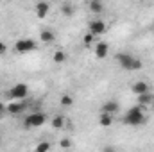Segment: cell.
Returning a JSON list of instances; mask_svg holds the SVG:
<instances>
[{"label": "cell", "instance_id": "13", "mask_svg": "<svg viewBox=\"0 0 154 152\" xmlns=\"http://www.w3.org/2000/svg\"><path fill=\"white\" fill-rule=\"evenodd\" d=\"M99 123H100V127H109V125L113 123V116H111V114H106V113H100Z\"/></svg>", "mask_w": 154, "mask_h": 152}, {"label": "cell", "instance_id": "1", "mask_svg": "<svg viewBox=\"0 0 154 152\" xmlns=\"http://www.w3.org/2000/svg\"><path fill=\"white\" fill-rule=\"evenodd\" d=\"M124 123L133 125V127H138V125L145 123V113L142 111L140 106H134V108L127 109V113L124 114Z\"/></svg>", "mask_w": 154, "mask_h": 152}, {"label": "cell", "instance_id": "4", "mask_svg": "<svg viewBox=\"0 0 154 152\" xmlns=\"http://www.w3.org/2000/svg\"><path fill=\"white\" fill-rule=\"evenodd\" d=\"M45 120H47V118H45V114L43 113H32V114H27L23 125H25L27 129H32V127H39V125H43Z\"/></svg>", "mask_w": 154, "mask_h": 152}, {"label": "cell", "instance_id": "12", "mask_svg": "<svg viewBox=\"0 0 154 152\" xmlns=\"http://www.w3.org/2000/svg\"><path fill=\"white\" fill-rule=\"evenodd\" d=\"M23 104L22 102H11V104H7V113L9 114H18L23 111Z\"/></svg>", "mask_w": 154, "mask_h": 152}, {"label": "cell", "instance_id": "9", "mask_svg": "<svg viewBox=\"0 0 154 152\" xmlns=\"http://www.w3.org/2000/svg\"><path fill=\"white\" fill-rule=\"evenodd\" d=\"M131 90H133L134 95H143V93H149V84H147L145 81H138V82L133 84Z\"/></svg>", "mask_w": 154, "mask_h": 152}, {"label": "cell", "instance_id": "5", "mask_svg": "<svg viewBox=\"0 0 154 152\" xmlns=\"http://www.w3.org/2000/svg\"><path fill=\"white\" fill-rule=\"evenodd\" d=\"M14 48L20 52V54H25V52H31V50H36V43L34 39H18Z\"/></svg>", "mask_w": 154, "mask_h": 152}, {"label": "cell", "instance_id": "18", "mask_svg": "<svg viewBox=\"0 0 154 152\" xmlns=\"http://www.w3.org/2000/svg\"><path fill=\"white\" fill-rule=\"evenodd\" d=\"M54 61H56V63H65V61H66V54H65L63 50H56V52H54Z\"/></svg>", "mask_w": 154, "mask_h": 152}, {"label": "cell", "instance_id": "26", "mask_svg": "<svg viewBox=\"0 0 154 152\" xmlns=\"http://www.w3.org/2000/svg\"><path fill=\"white\" fill-rule=\"evenodd\" d=\"M152 106H154V102H152Z\"/></svg>", "mask_w": 154, "mask_h": 152}, {"label": "cell", "instance_id": "24", "mask_svg": "<svg viewBox=\"0 0 154 152\" xmlns=\"http://www.w3.org/2000/svg\"><path fill=\"white\" fill-rule=\"evenodd\" d=\"M7 52V45L4 41H0V54H5Z\"/></svg>", "mask_w": 154, "mask_h": 152}, {"label": "cell", "instance_id": "10", "mask_svg": "<svg viewBox=\"0 0 154 152\" xmlns=\"http://www.w3.org/2000/svg\"><path fill=\"white\" fill-rule=\"evenodd\" d=\"M118 109H120V108H118V104H116L115 100H106L104 106H102V113L111 114V116H113L115 113H118Z\"/></svg>", "mask_w": 154, "mask_h": 152}, {"label": "cell", "instance_id": "25", "mask_svg": "<svg viewBox=\"0 0 154 152\" xmlns=\"http://www.w3.org/2000/svg\"><path fill=\"white\" fill-rule=\"evenodd\" d=\"M5 111H7V106L0 102V114H4V113H5Z\"/></svg>", "mask_w": 154, "mask_h": 152}, {"label": "cell", "instance_id": "17", "mask_svg": "<svg viewBox=\"0 0 154 152\" xmlns=\"http://www.w3.org/2000/svg\"><path fill=\"white\" fill-rule=\"evenodd\" d=\"M61 13H63L65 16H72V14H74V5H72L70 2H63V4H61Z\"/></svg>", "mask_w": 154, "mask_h": 152}, {"label": "cell", "instance_id": "16", "mask_svg": "<svg viewBox=\"0 0 154 152\" xmlns=\"http://www.w3.org/2000/svg\"><path fill=\"white\" fill-rule=\"evenodd\" d=\"M63 125H65V116L63 114H56L52 118V127L54 129H63Z\"/></svg>", "mask_w": 154, "mask_h": 152}, {"label": "cell", "instance_id": "22", "mask_svg": "<svg viewBox=\"0 0 154 152\" xmlns=\"http://www.w3.org/2000/svg\"><path fill=\"white\" fill-rule=\"evenodd\" d=\"M59 145H61V149H70V147H72V141H70L68 138H63V140L59 141Z\"/></svg>", "mask_w": 154, "mask_h": 152}, {"label": "cell", "instance_id": "11", "mask_svg": "<svg viewBox=\"0 0 154 152\" xmlns=\"http://www.w3.org/2000/svg\"><path fill=\"white\" fill-rule=\"evenodd\" d=\"M54 39H56V36H54V32H52L50 29H43V31L39 32V41H41V43L50 45V43H54Z\"/></svg>", "mask_w": 154, "mask_h": 152}, {"label": "cell", "instance_id": "7", "mask_svg": "<svg viewBox=\"0 0 154 152\" xmlns=\"http://www.w3.org/2000/svg\"><path fill=\"white\" fill-rule=\"evenodd\" d=\"M108 52H109V45L106 41H100L95 45V57L97 59H104L108 56Z\"/></svg>", "mask_w": 154, "mask_h": 152}, {"label": "cell", "instance_id": "19", "mask_svg": "<svg viewBox=\"0 0 154 152\" xmlns=\"http://www.w3.org/2000/svg\"><path fill=\"white\" fill-rule=\"evenodd\" d=\"M59 102H61V106L68 108V106H72V104H74V99H72V95H61Z\"/></svg>", "mask_w": 154, "mask_h": 152}, {"label": "cell", "instance_id": "3", "mask_svg": "<svg viewBox=\"0 0 154 152\" xmlns=\"http://www.w3.org/2000/svg\"><path fill=\"white\" fill-rule=\"evenodd\" d=\"M27 93H29V86H27L25 82H18V84H14V86L7 91L9 99H13V100H16V102L23 100V99L27 97Z\"/></svg>", "mask_w": 154, "mask_h": 152}, {"label": "cell", "instance_id": "21", "mask_svg": "<svg viewBox=\"0 0 154 152\" xmlns=\"http://www.w3.org/2000/svg\"><path fill=\"white\" fill-rule=\"evenodd\" d=\"M82 41H84V45H86V47H90V45H91V43L95 41V36H93L91 32H88V34H86V36L82 38Z\"/></svg>", "mask_w": 154, "mask_h": 152}, {"label": "cell", "instance_id": "20", "mask_svg": "<svg viewBox=\"0 0 154 152\" xmlns=\"http://www.w3.org/2000/svg\"><path fill=\"white\" fill-rule=\"evenodd\" d=\"M50 150V143L48 141H41V143H38V147L34 149V152H48Z\"/></svg>", "mask_w": 154, "mask_h": 152}, {"label": "cell", "instance_id": "14", "mask_svg": "<svg viewBox=\"0 0 154 152\" xmlns=\"http://www.w3.org/2000/svg\"><path fill=\"white\" fill-rule=\"evenodd\" d=\"M88 7H90V11H91V13H95V14H99V13H102V11H104V5H102L99 0H91V2L88 4Z\"/></svg>", "mask_w": 154, "mask_h": 152}, {"label": "cell", "instance_id": "15", "mask_svg": "<svg viewBox=\"0 0 154 152\" xmlns=\"http://www.w3.org/2000/svg\"><path fill=\"white\" fill-rule=\"evenodd\" d=\"M138 102H140V106H149V104H152L154 102V97L151 95V93L138 95Z\"/></svg>", "mask_w": 154, "mask_h": 152}, {"label": "cell", "instance_id": "8", "mask_svg": "<svg viewBox=\"0 0 154 152\" xmlns=\"http://www.w3.org/2000/svg\"><path fill=\"white\" fill-rule=\"evenodd\" d=\"M48 11H50V4L48 2H38L34 5V13H36L38 18H45L48 14Z\"/></svg>", "mask_w": 154, "mask_h": 152}, {"label": "cell", "instance_id": "6", "mask_svg": "<svg viewBox=\"0 0 154 152\" xmlns=\"http://www.w3.org/2000/svg\"><path fill=\"white\" fill-rule=\"evenodd\" d=\"M108 31V25L104 20H91L90 22V32L93 36H99V34H104Z\"/></svg>", "mask_w": 154, "mask_h": 152}, {"label": "cell", "instance_id": "2", "mask_svg": "<svg viewBox=\"0 0 154 152\" xmlns=\"http://www.w3.org/2000/svg\"><path fill=\"white\" fill-rule=\"evenodd\" d=\"M116 61H118V65L124 68V70H140L142 68V61L140 59H136L134 56H131V54H118L116 56Z\"/></svg>", "mask_w": 154, "mask_h": 152}, {"label": "cell", "instance_id": "23", "mask_svg": "<svg viewBox=\"0 0 154 152\" xmlns=\"http://www.w3.org/2000/svg\"><path fill=\"white\" fill-rule=\"evenodd\" d=\"M102 152H116V149L113 147V145H106V147L102 149Z\"/></svg>", "mask_w": 154, "mask_h": 152}]
</instances>
